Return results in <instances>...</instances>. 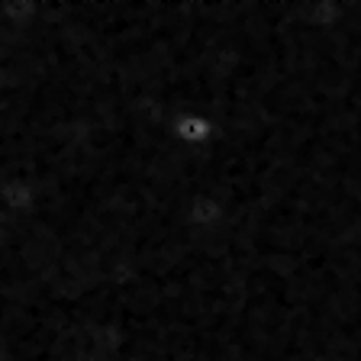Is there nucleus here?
I'll list each match as a JSON object with an SVG mask.
<instances>
[{"label": "nucleus", "instance_id": "obj_1", "mask_svg": "<svg viewBox=\"0 0 361 361\" xmlns=\"http://www.w3.org/2000/svg\"><path fill=\"white\" fill-rule=\"evenodd\" d=\"M171 133H174V139H178L184 149H203V145H210V139H213V123L203 116V113H194V110H188V113H180L178 120H174V126H171Z\"/></svg>", "mask_w": 361, "mask_h": 361}]
</instances>
